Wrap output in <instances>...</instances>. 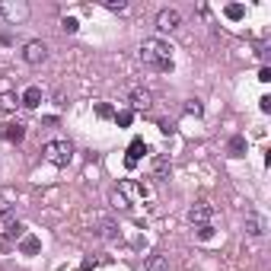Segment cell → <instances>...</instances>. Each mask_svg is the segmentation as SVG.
<instances>
[{
    "label": "cell",
    "instance_id": "obj_28",
    "mask_svg": "<svg viewBox=\"0 0 271 271\" xmlns=\"http://www.w3.org/2000/svg\"><path fill=\"white\" fill-rule=\"evenodd\" d=\"M258 109H262V112H271V96H262V99H258Z\"/></svg>",
    "mask_w": 271,
    "mask_h": 271
},
{
    "label": "cell",
    "instance_id": "obj_25",
    "mask_svg": "<svg viewBox=\"0 0 271 271\" xmlns=\"http://www.w3.org/2000/svg\"><path fill=\"white\" fill-rule=\"evenodd\" d=\"M61 29H64V32H77V29H80V22H77L74 16H64V22H61Z\"/></svg>",
    "mask_w": 271,
    "mask_h": 271
},
{
    "label": "cell",
    "instance_id": "obj_18",
    "mask_svg": "<svg viewBox=\"0 0 271 271\" xmlns=\"http://www.w3.org/2000/svg\"><path fill=\"white\" fill-rule=\"evenodd\" d=\"M39 246H42V243L35 239V236H22V239H19V249L26 252V255H35V252H39Z\"/></svg>",
    "mask_w": 271,
    "mask_h": 271
},
{
    "label": "cell",
    "instance_id": "obj_14",
    "mask_svg": "<svg viewBox=\"0 0 271 271\" xmlns=\"http://www.w3.org/2000/svg\"><path fill=\"white\" fill-rule=\"evenodd\" d=\"M246 233H249V236H262L265 233V223L258 214H246Z\"/></svg>",
    "mask_w": 271,
    "mask_h": 271
},
{
    "label": "cell",
    "instance_id": "obj_27",
    "mask_svg": "<svg viewBox=\"0 0 271 271\" xmlns=\"http://www.w3.org/2000/svg\"><path fill=\"white\" fill-rule=\"evenodd\" d=\"M258 80H262V83H271V67H262V70H258Z\"/></svg>",
    "mask_w": 271,
    "mask_h": 271
},
{
    "label": "cell",
    "instance_id": "obj_12",
    "mask_svg": "<svg viewBox=\"0 0 271 271\" xmlns=\"http://www.w3.org/2000/svg\"><path fill=\"white\" fill-rule=\"evenodd\" d=\"M22 137H26V125L16 122V125H7L4 128V140H7V144H19Z\"/></svg>",
    "mask_w": 271,
    "mask_h": 271
},
{
    "label": "cell",
    "instance_id": "obj_17",
    "mask_svg": "<svg viewBox=\"0 0 271 271\" xmlns=\"http://www.w3.org/2000/svg\"><path fill=\"white\" fill-rule=\"evenodd\" d=\"M16 96L13 93H0V112H16Z\"/></svg>",
    "mask_w": 271,
    "mask_h": 271
},
{
    "label": "cell",
    "instance_id": "obj_21",
    "mask_svg": "<svg viewBox=\"0 0 271 271\" xmlns=\"http://www.w3.org/2000/svg\"><path fill=\"white\" fill-rule=\"evenodd\" d=\"M105 10H112V13H125L128 10V0H102Z\"/></svg>",
    "mask_w": 271,
    "mask_h": 271
},
{
    "label": "cell",
    "instance_id": "obj_15",
    "mask_svg": "<svg viewBox=\"0 0 271 271\" xmlns=\"http://www.w3.org/2000/svg\"><path fill=\"white\" fill-rule=\"evenodd\" d=\"M153 179H169V160L153 157Z\"/></svg>",
    "mask_w": 271,
    "mask_h": 271
},
{
    "label": "cell",
    "instance_id": "obj_13",
    "mask_svg": "<svg viewBox=\"0 0 271 271\" xmlns=\"http://www.w3.org/2000/svg\"><path fill=\"white\" fill-rule=\"evenodd\" d=\"M19 102L26 105V109H39V105H42V89H39V86H29L26 93H22Z\"/></svg>",
    "mask_w": 271,
    "mask_h": 271
},
{
    "label": "cell",
    "instance_id": "obj_19",
    "mask_svg": "<svg viewBox=\"0 0 271 271\" xmlns=\"http://www.w3.org/2000/svg\"><path fill=\"white\" fill-rule=\"evenodd\" d=\"M109 204L118 207V210H128V198L118 192V188H112V192H109Z\"/></svg>",
    "mask_w": 271,
    "mask_h": 271
},
{
    "label": "cell",
    "instance_id": "obj_8",
    "mask_svg": "<svg viewBox=\"0 0 271 271\" xmlns=\"http://www.w3.org/2000/svg\"><path fill=\"white\" fill-rule=\"evenodd\" d=\"M144 153H147V144H144V140H140V137H134L131 144H128V157H125V166H128V169H134L137 163H140V157H144Z\"/></svg>",
    "mask_w": 271,
    "mask_h": 271
},
{
    "label": "cell",
    "instance_id": "obj_1",
    "mask_svg": "<svg viewBox=\"0 0 271 271\" xmlns=\"http://www.w3.org/2000/svg\"><path fill=\"white\" fill-rule=\"evenodd\" d=\"M140 61L147 67H153V70H160V74H169L172 70V48L160 39V35L144 39L140 42Z\"/></svg>",
    "mask_w": 271,
    "mask_h": 271
},
{
    "label": "cell",
    "instance_id": "obj_10",
    "mask_svg": "<svg viewBox=\"0 0 271 271\" xmlns=\"http://www.w3.org/2000/svg\"><path fill=\"white\" fill-rule=\"evenodd\" d=\"M22 236H26V227L19 220H7L4 230H0V239H22Z\"/></svg>",
    "mask_w": 271,
    "mask_h": 271
},
{
    "label": "cell",
    "instance_id": "obj_11",
    "mask_svg": "<svg viewBox=\"0 0 271 271\" xmlns=\"http://www.w3.org/2000/svg\"><path fill=\"white\" fill-rule=\"evenodd\" d=\"M144 271H169V258L160 255V252H153V255H147Z\"/></svg>",
    "mask_w": 271,
    "mask_h": 271
},
{
    "label": "cell",
    "instance_id": "obj_22",
    "mask_svg": "<svg viewBox=\"0 0 271 271\" xmlns=\"http://www.w3.org/2000/svg\"><path fill=\"white\" fill-rule=\"evenodd\" d=\"M227 16H230V19H243V16H246V7H243V4H230V7H227Z\"/></svg>",
    "mask_w": 271,
    "mask_h": 271
},
{
    "label": "cell",
    "instance_id": "obj_6",
    "mask_svg": "<svg viewBox=\"0 0 271 271\" xmlns=\"http://www.w3.org/2000/svg\"><path fill=\"white\" fill-rule=\"evenodd\" d=\"M45 57H48V45H45L42 39L26 42V48H22V61H26V64H42Z\"/></svg>",
    "mask_w": 271,
    "mask_h": 271
},
{
    "label": "cell",
    "instance_id": "obj_7",
    "mask_svg": "<svg viewBox=\"0 0 271 271\" xmlns=\"http://www.w3.org/2000/svg\"><path fill=\"white\" fill-rule=\"evenodd\" d=\"M188 223H195V227H204V223H210V217H214V204L210 201H198L195 207H188Z\"/></svg>",
    "mask_w": 271,
    "mask_h": 271
},
{
    "label": "cell",
    "instance_id": "obj_20",
    "mask_svg": "<svg viewBox=\"0 0 271 271\" xmlns=\"http://www.w3.org/2000/svg\"><path fill=\"white\" fill-rule=\"evenodd\" d=\"M131 122H134V112H131V109H122V112H115V125H118V128H128Z\"/></svg>",
    "mask_w": 271,
    "mask_h": 271
},
{
    "label": "cell",
    "instance_id": "obj_5",
    "mask_svg": "<svg viewBox=\"0 0 271 271\" xmlns=\"http://www.w3.org/2000/svg\"><path fill=\"white\" fill-rule=\"evenodd\" d=\"M179 26H182V13H179V10L166 7V10L157 13V32H175Z\"/></svg>",
    "mask_w": 271,
    "mask_h": 271
},
{
    "label": "cell",
    "instance_id": "obj_4",
    "mask_svg": "<svg viewBox=\"0 0 271 271\" xmlns=\"http://www.w3.org/2000/svg\"><path fill=\"white\" fill-rule=\"evenodd\" d=\"M128 109L131 112H150L153 109V93L144 89V86H134L128 93Z\"/></svg>",
    "mask_w": 271,
    "mask_h": 271
},
{
    "label": "cell",
    "instance_id": "obj_24",
    "mask_svg": "<svg viewBox=\"0 0 271 271\" xmlns=\"http://www.w3.org/2000/svg\"><path fill=\"white\" fill-rule=\"evenodd\" d=\"M185 112H188V115H201V112H204V105L198 102V99H188V102H185Z\"/></svg>",
    "mask_w": 271,
    "mask_h": 271
},
{
    "label": "cell",
    "instance_id": "obj_26",
    "mask_svg": "<svg viewBox=\"0 0 271 271\" xmlns=\"http://www.w3.org/2000/svg\"><path fill=\"white\" fill-rule=\"evenodd\" d=\"M210 236H214V227H210V223H204V227H198V239H210Z\"/></svg>",
    "mask_w": 271,
    "mask_h": 271
},
{
    "label": "cell",
    "instance_id": "obj_2",
    "mask_svg": "<svg viewBox=\"0 0 271 271\" xmlns=\"http://www.w3.org/2000/svg\"><path fill=\"white\" fill-rule=\"evenodd\" d=\"M42 153H45L48 163H54V166H67V163L74 160V147H70L67 140H48V144L42 147Z\"/></svg>",
    "mask_w": 271,
    "mask_h": 271
},
{
    "label": "cell",
    "instance_id": "obj_16",
    "mask_svg": "<svg viewBox=\"0 0 271 271\" xmlns=\"http://www.w3.org/2000/svg\"><path fill=\"white\" fill-rule=\"evenodd\" d=\"M227 150H230V157H246V137L243 134H233Z\"/></svg>",
    "mask_w": 271,
    "mask_h": 271
},
{
    "label": "cell",
    "instance_id": "obj_23",
    "mask_svg": "<svg viewBox=\"0 0 271 271\" xmlns=\"http://www.w3.org/2000/svg\"><path fill=\"white\" fill-rule=\"evenodd\" d=\"M96 115H99V118H115V109H112L109 102H99L96 105Z\"/></svg>",
    "mask_w": 271,
    "mask_h": 271
},
{
    "label": "cell",
    "instance_id": "obj_3",
    "mask_svg": "<svg viewBox=\"0 0 271 271\" xmlns=\"http://www.w3.org/2000/svg\"><path fill=\"white\" fill-rule=\"evenodd\" d=\"M0 13H4L7 22H26L29 19V4L26 0H0Z\"/></svg>",
    "mask_w": 271,
    "mask_h": 271
},
{
    "label": "cell",
    "instance_id": "obj_9",
    "mask_svg": "<svg viewBox=\"0 0 271 271\" xmlns=\"http://www.w3.org/2000/svg\"><path fill=\"white\" fill-rule=\"evenodd\" d=\"M118 192L128 198V195H140V198H150V188L140 185V182H131V179H122L118 182Z\"/></svg>",
    "mask_w": 271,
    "mask_h": 271
}]
</instances>
